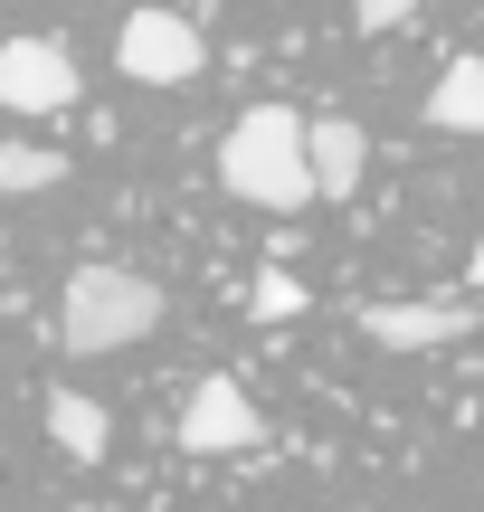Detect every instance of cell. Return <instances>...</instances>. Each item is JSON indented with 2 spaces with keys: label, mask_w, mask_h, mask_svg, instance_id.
<instances>
[{
  "label": "cell",
  "mask_w": 484,
  "mask_h": 512,
  "mask_svg": "<svg viewBox=\"0 0 484 512\" xmlns=\"http://www.w3.org/2000/svg\"><path fill=\"white\" fill-rule=\"evenodd\" d=\"M219 181H228V200H247V209H304V200H323V181H314V124H304L295 105H247L238 124H228V143H219Z\"/></svg>",
  "instance_id": "6da1fadb"
},
{
  "label": "cell",
  "mask_w": 484,
  "mask_h": 512,
  "mask_svg": "<svg viewBox=\"0 0 484 512\" xmlns=\"http://www.w3.org/2000/svg\"><path fill=\"white\" fill-rule=\"evenodd\" d=\"M152 323H162V285L133 275V266H76L67 294H57V342L76 361H105V351L143 342Z\"/></svg>",
  "instance_id": "7a4b0ae2"
},
{
  "label": "cell",
  "mask_w": 484,
  "mask_h": 512,
  "mask_svg": "<svg viewBox=\"0 0 484 512\" xmlns=\"http://www.w3.org/2000/svg\"><path fill=\"white\" fill-rule=\"evenodd\" d=\"M114 67H124L133 86H190V76L209 67V38L190 29L181 10H133L124 29H114Z\"/></svg>",
  "instance_id": "3957f363"
},
{
  "label": "cell",
  "mask_w": 484,
  "mask_h": 512,
  "mask_svg": "<svg viewBox=\"0 0 484 512\" xmlns=\"http://www.w3.org/2000/svg\"><path fill=\"white\" fill-rule=\"evenodd\" d=\"M181 446L190 456H247V446H266V418H257V399H247L228 370H209L181 399Z\"/></svg>",
  "instance_id": "277c9868"
},
{
  "label": "cell",
  "mask_w": 484,
  "mask_h": 512,
  "mask_svg": "<svg viewBox=\"0 0 484 512\" xmlns=\"http://www.w3.org/2000/svg\"><path fill=\"white\" fill-rule=\"evenodd\" d=\"M0 105L10 114H67L76 105V57L57 38H10L0 48Z\"/></svg>",
  "instance_id": "5b68a950"
},
{
  "label": "cell",
  "mask_w": 484,
  "mask_h": 512,
  "mask_svg": "<svg viewBox=\"0 0 484 512\" xmlns=\"http://www.w3.org/2000/svg\"><path fill=\"white\" fill-rule=\"evenodd\" d=\"M361 332L380 351H437L475 332V304H361Z\"/></svg>",
  "instance_id": "8992f818"
},
{
  "label": "cell",
  "mask_w": 484,
  "mask_h": 512,
  "mask_svg": "<svg viewBox=\"0 0 484 512\" xmlns=\"http://www.w3.org/2000/svg\"><path fill=\"white\" fill-rule=\"evenodd\" d=\"M361 171H371V133H361L352 114H314V181H323V200H352Z\"/></svg>",
  "instance_id": "52a82bcc"
},
{
  "label": "cell",
  "mask_w": 484,
  "mask_h": 512,
  "mask_svg": "<svg viewBox=\"0 0 484 512\" xmlns=\"http://www.w3.org/2000/svg\"><path fill=\"white\" fill-rule=\"evenodd\" d=\"M428 124H437V133H466V143H484V57H456V67L428 86Z\"/></svg>",
  "instance_id": "ba28073f"
},
{
  "label": "cell",
  "mask_w": 484,
  "mask_h": 512,
  "mask_svg": "<svg viewBox=\"0 0 484 512\" xmlns=\"http://www.w3.org/2000/svg\"><path fill=\"white\" fill-rule=\"evenodd\" d=\"M48 437L67 446L76 465H95V456L114 446V427H105V408H95V399H76V389H48Z\"/></svg>",
  "instance_id": "9c48e42d"
},
{
  "label": "cell",
  "mask_w": 484,
  "mask_h": 512,
  "mask_svg": "<svg viewBox=\"0 0 484 512\" xmlns=\"http://www.w3.org/2000/svg\"><path fill=\"white\" fill-rule=\"evenodd\" d=\"M67 181V152H48V143H0V190L10 200H38V190H57Z\"/></svg>",
  "instance_id": "30bf717a"
},
{
  "label": "cell",
  "mask_w": 484,
  "mask_h": 512,
  "mask_svg": "<svg viewBox=\"0 0 484 512\" xmlns=\"http://www.w3.org/2000/svg\"><path fill=\"white\" fill-rule=\"evenodd\" d=\"M257 313H266V323H285V313H304V285H295V275H257Z\"/></svg>",
  "instance_id": "8fae6325"
},
{
  "label": "cell",
  "mask_w": 484,
  "mask_h": 512,
  "mask_svg": "<svg viewBox=\"0 0 484 512\" xmlns=\"http://www.w3.org/2000/svg\"><path fill=\"white\" fill-rule=\"evenodd\" d=\"M409 10H418V0H352V19H361V29H371V38H380V29H399V19H409Z\"/></svg>",
  "instance_id": "7c38bea8"
},
{
  "label": "cell",
  "mask_w": 484,
  "mask_h": 512,
  "mask_svg": "<svg viewBox=\"0 0 484 512\" xmlns=\"http://www.w3.org/2000/svg\"><path fill=\"white\" fill-rule=\"evenodd\" d=\"M466 275H475V285H484V238H475V266H466Z\"/></svg>",
  "instance_id": "4fadbf2b"
}]
</instances>
